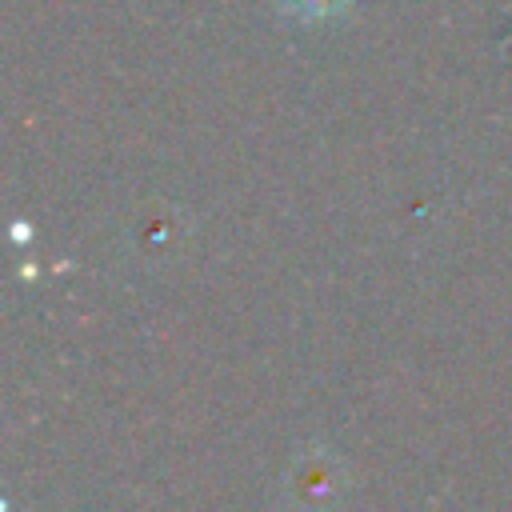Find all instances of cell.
I'll use <instances>...</instances> for the list:
<instances>
[{
  "mask_svg": "<svg viewBox=\"0 0 512 512\" xmlns=\"http://www.w3.org/2000/svg\"><path fill=\"white\" fill-rule=\"evenodd\" d=\"M332 476L324 472V460H320V468H296L292 472V488H296V496L304 500V504H324V496L332 492Z\"/></svg>",
  "mask_w": 512,
  "mask_h": 512,
  "instance_id": "obj_1",
  "label": "cell"
},
{
  "mask_svg": "<svg viewBox=\"0 0 512 512\" xmlns=\"http://www.w3.org/2000/svg\"><path fill=\"white\" fill-rule=\"evenodd\" d=\"M280 4H284V12H288L292 20H300V24H320V20L340 16L352 0H280Z\"/></svg>",
  "mask_w": 512,
  "mask_h": 512,
  "instance_id": "obj_2",
  "label": "cell"
}]
</instances>
